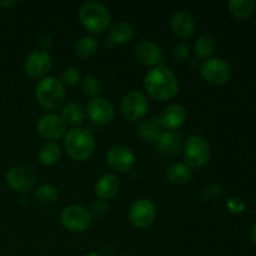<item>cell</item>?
Segmentation results:
<instances>
[{
  "instance_id": "6da1fadb",
  "label": "cell",
  "mask_w": 256,
  "mask_h": 256,
  "mask_svg": "<svg viewBox=\"0 0 256 256\" xmlns=\"http://www.w3.org/2000/svg\"><path fill=\"white\" fill-rule=\"evenodd\" d=\"M145 90L159 102H166L176 96L179 92V80L176 75L166 66H155L144 79Z\"/></svg>"
},
{
  "instance_id": "7a4b0ae2",
  "label": "cell",
  "mask_w": 256,
  "mask_h": 256,
  "mask_svg": "<svg viewBox=\"0 0 256 256\" xmlns=\"http://www.w3.org/2000/svg\"><path fill=\"white\" fill-rule=\"evenodd\" d=\"M95 148L94 135L86 128H74L65 135V150L72 160L85 162L94 154Z\"/></svg>"
},
{
  "instance_id": "3957f363",
  "label": "cell",
  "mask_w": 256,
  "mask_h": 256,
  "mask_svg": "<svg viewBox=\"0 0 256 256\" xmlns=\"http://www.w3.org/2000/svg\"><path fill=\"white\" fill-rule=\"evenodd\" d=\"M35 98L44 109L56 112L64 105L66 92L62 80L55 76H45L35 88Z\"/></svg>"
},
{
  "instance_id": "277c9868",
  "label": "cell",
  "mask_w": 256,
  "mask_h": 256,
  "mask_svg": "<svg viewBox=\"0 0 256 256\" xmlns=\"http://www.w3.org/2000/svg\"><path fill=\"white\" fill-rule=\"evenodd\" d=\"M79 19L82 26L92 34H102L112 22V14L106 5L99 2H88L79 10Z\"/></svg>"
},
{
  "instance_id": "5b68a950",
  "label": "cell",
  "mask_w": 256,
  "mask_h": 256,
  "mask_svg": "<svg viewBox=\"0 0 256 256\" xmlns=\"http://www.w3.org/2000/svg\"><path fill=\"white\" fill-rule=\"evenodd\" d=\"M182 152L190 168H202L208 164L212 156V149L206 139L200 135H192L182 146Z\"/></svg>"
},
{
  "instance_id": "8992f818",
  "label": "cell",
  "mask_w": 256,
  "mask_h": 256,
  "mask_svg": "<svg viewBox=\"0 0 256 256\" xmlns=\"http://www.w3.org/2000/svg\"><path fill=\"white\" fill-rule=\"evenodd\" d=\"M92 215L85 208L80 205H70L65 208L60 215V222L62 225L68 230V232H86L92 225Z\"/></svg>"
},
{
  "instance_id": "52a82bcc",
  "label": "cell",
  "mask_w": 256,
  "mask_h": 256,
  "mask_svg": "<svg viewBox=\"0 0 256 256\" xmlns=\"http://www.w3.org/2000/svg\"><path fill=\"white\" fill-rule=\"evenodd\" d=\"M202 75L212 85H224L232 78V66L220 58H210L202 64Z\"/></svg>"
},
{
  "instance_id": "ba28073f",
  "label": "cell",
  "mask_w": 256,
  "mask_h": 256,
  "mask_svg": "<svg viewBox=\"0 0 256 256\" xmlns=\"http://www.w3.org/2000/svg\"><path fill=\"white\" fill-rule=\"evenodd\" d=\"M149 112V100L142 92H132L126 94L122 102V112L129 122H139L144 119Z\"/></svg>"
},
{
  "instance_id": "9c48e42d",
  "label": "cell",
  "mask_w": 256,
  "mask_h": 256,
  "mask_svg": "<svg viewBox=\"0 0 256 256\" xmlns=\"http://www.w3.org/2000/svg\"><path fill=\"white\" fill-rule=\"evenodd\" d=\"M156 218V206L149 199H139L129 210L130 222L138 229H146Z\"/></svg>"
},
{
  "instance_id": "30bf717a",
  "label": "cell",
  "mask_w": 256,
  "mask_h": 256,
  "mask_svg": "<svg viewBox=\"0 0 256 256\" xmlns=\"http://www.w3.org/2000/svg\"><path fill=\"white\" fill-rule=\"evenodd\" d=\"M52 66V58L48 50H34L30 52L24 64L25 74L32 79H44Z\"/></svg>"
},
{
  "instance_id": "8fae6325",
  "label": "cell",
  "mask_w": 256,
  "mask_h": 256,
  "mask_svg": "<svg viewBox=\"0 0 256 256\" xmlns=\"http://www.w3.org/2000/svg\"><path fill=\"white\" fill-rule=\"evenodd\" d=\"M36 129L42 139L48 140L49 142H54L64 136L66 132V124L62 116L48 112L40 118Z\"/></svg>"
},
{
  "instance_id": "7c38bea8",
  "label": "cell",
  "mask_w": 256,
  "mask_h": 256,
  "mask_svg": "<svg viewBox=\"0 0 256 256\" xmlns=\"http://www.w3.org/2000/svg\"><path fill=\"white\" fill-rule=\"evenodd\" d=\"M8 186L18 192H29L36 182L34 172L28 166H14L6 172L5 176Z\"/></svg>"
},
{
  "instance_id": "4fadbf2b",
  "label": "cell",
  "mask_w": 256,
  "mask_h": 256,
  "mask_svg": "<svg viewBox=\"0 0 256 256\" xmlns=\"http://www.w3.org/2000/svg\"><path fill=\"white\" fill-rule=\"evenodd\" d=\"M86 114L94 124L99 126L109 125L114 120V106L108 99L102 96L94 98L88 102Z\"/></svg>"
},
{
  "instance_id": "5bb4252c",
  "label": "cell",
  "mask_w": 256,
  "mask_h": 256,
  "mask_svg": "<svg viewBox=\"0 0 256 256\" xmlns=\"http://www.w3.org/2000/svg\"><path fill=\"white\" fill-rule=\"evenodd\" d=\"M106 162L115 172H129L134 169L136 159L132 149L124 145H115L108 152Z\"/></svg>"
},
{
  "instance_id": "9a60e30c",
  "label": "cell",
  "mask_w": 256,
  "mask_h": 256,
  "mask_svg": "<svg viewBox=\"0 0 256 256\" xmlns=\"http://www.w3.org/2000/svg\"><path fill=\"white\" fill-rule=\"evenodd\" d=\"M186 110L182 105L172 104L162 112L158 120L162 129H165L166 132H175L184 125V122H186Z\"/></svg>"
},
{
  "instance_id": "2e32d148",
  "label": "cell",
  "mask_w": 256,
  "mask_h": 256,
  "mask_svg": "<svg viewBox=\"0 0 256 256\" xmlns=\"http://www.w3.org/2000/svg\"><path fill=\"white\" fill-rule=\"evenodd\" d=\"M135 56L142 64L146 66H159L160 62H162V50L156 42H142L135 49Z\"/></svg>"
},
{
  "instance_id": "e0dca14e",
  "label": "cell",
  "mask_w": 256,
  "mask_h": 256,
  "mask_svg": "<svg viewBox=\"0 0 256 256\" xmlns=\"http://www.w3.org/2000/svg\"><path fill=\"white\" fill-rule=\"evenodd\" d=\"M184 142H182V135L176 132H165L160 135L159 140L156 142V149L162 155L168 158L175 156L182 150Z\"/></svg>"
},
{
  "instance_id": "ac0fdd59",
  "label": "cell",
  "mask_w": 256,
  "mask_h": 256,
  "mask_svg": "<svg viewBox=\"0 0 256 256\" xmlns=\"http://www.w3.org/2000/svg\"><path fill=\"white\" fill-rule=\"evenodd\" d=\"M195 28V20L189 12H178L176 14L172 16V29L176 36L182 38V39H189L194 35Z\"/></svg>"
},
{
  "instance_id": "d6986e66",
  "label": "cell",
  "mask_w": 256,
  "mask_h": 256,
  "mask_svg": "<svg viewBox=\"0 0 256 256\" xmlns=\"http://www.w3.org/2000/svg\"><path fill=\"white\" fill-rule=\"evenodd\" d=\"M135 35V30L132 24L119 22L112 25L108 32V42L110 45H124L130 42Z\"/></svg>"
},
{
  "instance_id": "ffe728a7",
  "label": "cell",
  "mask_w": 256,
  "mask_h": 256,
  "mask_svg": "<svg viewBox=\"0 0 256 256\" xmlns=\"http://www.w3.org/2000/svg\"><path fill=\"white\" fill-rule=\"evenodd\" d=\"M120 189V182L115 175H102L95 185V192L102 200H112L118 195Z\"/></svg>"
},
{
  "instance_id": "44dd1931",
  "label": "cell",
  "mask_w": 256,
  "mask_h": 256,
  "mask_svg": "<svg viewBox=\"0 0 256 256\" xmlns=\"http://www.w3.org/2000/svg\"><path fill=\"white\" fill-rule=\"evenodd\" d=\"M162 128L158 119L145 120V122H140L139 126H138L136 135L142 142H149V144H154V142L156 144L160 135L162 134Z\"/></svg>"
},
{
  "instance_id": "7402d4cb",
  "label": "cell",
  "mask_w": 256,
  "mask_h": 256,
  "mask_svg": "<svg viewBox=\"0 0 256 256\" xmlns=\"http://www.w3.org/2000/svg\"><path fill=\"white\" fill-rule=\"evenodd\" d=\"M166 176L168 180L172 184L184 185L192 180V170L189 165L182 164V162H175L168 168Z\"/></svg>"
},
{
  "instance_id": "603a6c76",
  "label": "cell",
  "mask_w": 256,
  "mask_h": 256,
  "mask_svg": "<svg viewBox=\"0 0 256 256\" xmlns=\"http://www.w3.org/2000/svg\"><path fill=\"white\" fill-rule=\"evenodd\" d=\"M230 12L234 18L239 20L249 19L256 10L255 0H230L229 4Z\"/></svg>"
},
{
  "instance_id": "cb8c5ba5",
  "label": "cell",
  "mask_w": 256,
  "mask_h": 256,
  "mask_svg": "<svg viewBox=\"0 0 256 256\" xmlns=\"http://www.w3.org/2000/svg\"><path fill=\"white\" fill-rule=\"evenodd\" d=\"M39 162L44 166H52L58 164V162L62 158V149L56 142H49L42 145L39 150Z\"/></svg>"
},
{
  "instance_id": "d4e9b609",
  "label": "cell",
  "mask_w": 256,
  "mask_h": 256,
  "mask_svg": "<svg viewBox=\"0 0 256 256\" xmlns=\"http://www.w3.org/2000/svg\"><path fill=\"white\" fill-rule=\"evenodd\" d=\"M85 112L84 108L78 102H69L62 108V120L65 124L72 125V126H79L84 122L85 120Z\"/></svg>"
},
{
  "instance_id": "484cf974",
  "label": "cell",
  "mask_w": 256,
  "mask_h": 256,
  "mask_svg": "<svg viewBox=\"0 0 256 256\" xmlns=\"http://www.w3.org/2000/svg\"><path fill=\"white\" fill-rule=\"evenodd\" d=\"M98 48H99L98 40L94 36L88 35V36L80 38L76 42V44H75V54L82 58V59L88 60L96 54Z\"/></svg>"
},
{
  "instance_id": "4316f807",
  "label": "cell",
  "mask_w": 256,
  "mask_h": 256,
  "mask_svg": "<svg viewBox=\"0 0 256 256\" xmlns=\"http://www.w3.org/2000/svg\"><path fill=\"white\" fill-rule=\"evenodd\" d=\"M216 48V42L212 35L204 34L195 42L194 50L195 54L200 58V59H210L215 52Z\"/></svg>"
},
{
  "instance_id": "83f0119b",
  "label": "cell",
  "mask_w": 256,
  "mask_h": 256,
  "mask_svg": "<svg viewBox=\"0 0 256 256\" xmlns=\"http://www.w3.org/2000/svg\"><path fill=\"white\" fill-rule=\"evenodd\" d=\"M34 196L38 202L42 205L54 204L59 198V192L56 188L52 184H44L38 188L34 192Z\"/></svg>"
},
{
  "instance_id": "f1b7e54d",
  "label": "cell",
  "mask_w": 256,
  "mask_h": 256,
  "mask_svg": "<svg viewBox=\"0 0 256 256\" xmlns=\"http://www.w3.org/2000/svg\"><path fill=\"white\" fill-rule=\"evenodd\" d=\"M82 88L85 95L94 99V98L99 96V94L102 92V85L96 76H94V75H88L82 80Z\"/></svg>"
},
{
  "instance_id": "f546056e",
  "label": "cell",
  "mask_w": 256,
  "mask_h": 256,
  "mask_svg": "<svg viewBox=\"0 0 256 256\" xmlns=\"http://www.w3.org/2000/svg\"><path fill=\"white\" fill-rule=\"evenodd\" d=\"M80 80H82L80 70L74 66L66 68L62 75V82L64 84V86L65 85H66V86H76L80 82Z\"/></svg>"
},
{
  "instance_id": "4dcf8cb0",
  "label": "cell",
  "mask_w": 256,
  "mask_h": 256,
  "mask_svg": "<svg viewBox=\"0 0 256 256\" xmlns=\"http://www.w3.org/2000/svg\"><path fill=\"white\" fill-rule=\"evenodd\" d=\"M190 56V48L185 42H180L174 48V58L176 62H185Z\"/></svg>"
},
{
  "instance_id": "1f68e13d",
  "label": "cell",
  "mask_w": 256,
  "mask_h": 256,
  "mask_svg": "<svg viewBox=\"0 0 256 256\" xmlns=\"http://www.w3.org/2000/svg\"><path fill=\"white\" fill-rule=\"evenodd\" d=\"M90 215H92V218H98V219H102V218H104L105 215L109 212V205H108L106 202H104V200H98V202H95L94 204L92 205V208H90Z\"/></svg>"
},
{
  "instance_id": "d6a6232c",
  "label": "cell",
  "mask_w": 256,
  "mask_h": 256,
  "mask_svg": "<svg viewBox=\"0 0 256 256\" xmlns=\"http://www.w3.org/2000/svg\"><path fill=\"white\" fill-rule=\"evenodd\" d=\"M222 188H220V185L218 184H212L202 190V196L206 200H215L216 198L222 196Z\"/></svg>"
},
{
  "instance_id": "836d02e7",
  "label": "cell",
  "mask_w": 256,
  "mask_h": 256,
  "mask_svg": "<svg viewBox=\"0 0 256 256\" xmlns=\"http://www.w3.org/2000/svg\"><path fill=\"white\" fill-rule=\"evenodd\" d=\"M228 209L234 214H242L245 210V204L239 198H232L228 200Z\"/></svg>"
},
{
  "instance_id": "e575fe53",
  "label": "cell",
  "mask_w": 256,
  "mask_h": 256,
  "mask_svg": "<svg viewBox=\"0 0 256 256\" xmlns=\"http://www.w3.org/2000/svg\"><path fill=\"white\" fill-rule=\"evenodd\" d=\"M39 44L42 45V50H46L49 49V48H52V38L50 36V35L45 34V35H42L39 39Z\"/></svg>"
},
{
  "instance_id": "d590c367",
  "label": "cell",
  "mask_w": 256,
  "mask_h": 256,
  "mask_svg": "<svg viewBox=\"0 0 256 256\" xmlns=\"http://www.w3.org/2000/svg\"><path fill=\"white\" fill-rule=\"evenodd\" d=\"M18 2L15 0H8V2H0V6L2 8H10V6H14L16 5Z\"/></svg>"
},
{
  "instance_id": "8d00e7d4",
  "label": "cell",
  "mask_w": 256,
  "mask_h": 256,
  "mask_svg": "<svg viewBox=\"0 0 256 256\" xmlns=\"http://www.w3.org/2000/svg\"><path fill=\"white\" fill-rule=\"evenodd\" d=\"M252 242L256 245V224L254 225V228H252Z\"/></svg>"
},
{
  "instance_id": "74e56055",
  "label": "cell",
  "mask_w": 256,
  "mask_h": 256,
  "mask_svg": "<svg viewBox=\"0 0 256 256\" xmlns=\"http://www.w3.org/2000/svg\"><path fill=\"white\" fill-rule=\"evenodd\" d=\"M85 256H102L100 254H98V252H90V254L85 255Z\"/></svg>"
}]
</instances>
